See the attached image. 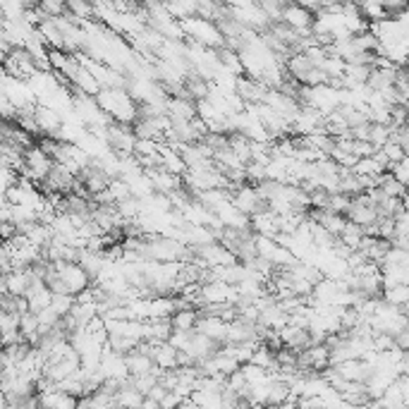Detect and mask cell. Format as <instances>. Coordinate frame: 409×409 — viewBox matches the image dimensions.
<instances>
[{
	"instance_id": "obj_7",
	"label": "cell",
	"mask_w": 409,
	"mask_h": 409,
	"mask_svg": "<svg viewBox=\"0 0 409 409\" xmlns=\"http://www.w3.org/2000/svg\"><path fill=\"white\" fill-rule=\"evenodd\" d=\"M151 359L158 369H175L177 366V350L168 340L158 342V345H153V350H151Z\"/></svg>"
},
{
	"instance_id": "obj_9",
	"label": "cell",
	"mask_w": 409,
	"mask_h": 409,
	"mask_svg": "<svg viewBox=\"0 0 409 409\" xmlns=\"http://www.w3.org/2000/svg\"><path fill=\"white\" fill-rule=\"evenodd\" d=\"M70 84L74 86V89H79V91H84V94H89V96H96L99 94V89H101V84L96 81V77L89 72V70L81 65L79 68V72L74 74V79L70 81Z\"/></svg>"
},
{
	"instance_id": "obj_5",
	"label": "cell",
	"mask_w": 409,
	"mask_h": 409,
	"mask_svg": "<svg viewBox=\"0 0 409 409\" xmlns=\"http://www.w3.org/2000/svg\"><path fill=\"white\" fill-rule=\"evenodd\" d=\"M235 91H237V96L244 101V103H261L268 89H266L259 79H254V77H239Z\"/></svg>"
},
{
	"instance_id": "obj_18",
	"label": "cell",
	"mask_w": 409,
	"mask_h": 409,
	"mask_svg": "<svg viewBox=\"0 0 409 409\" xmlns=\"http://www.w3.org/2000/svg\"><path fill=\"white\" fill-rule=\"evenodd\" d=\"M392 342H395V347H400V350H409V328L397 330V333L392 335Z\"/></svg>"
},
{
	"instance_id": "obj_11",
	"label": "cell",
	"mask_w": 409,
	"mask_h": 409,
	"mask_svg": "<svg viewBox=\"0 0 409 409\" xmlns=\"http://www.w3.org/2000/svg\"><path fill=\"white\" fill-rule=\"evenodd\" d=\"M361 237H364V232H361V225H357V223H352V221H347L345 228H342L340 235H337V239H340V242L345 244L347 249H352V252L359 247Z\"/></svg>"
},
{
	"instance_id": "obj_16",
	"label": "cell",
	"mask_w": 409,
	"mask_h": 409,
	"mask_svg": "<svg viewBox=\"0 0 409 409\" xmlns=\"http://www.w3.org/2000/svg\"><path fill=\"white\" fill-rule=\"evenodd\" d=\"M37 5L43 10L48 17H58V14H65L68 8H65V0H37Z\"/></svg>"
},
{
	"instance_id": "obj_15",
	"label": "cell",
	"mask_w": 409,
	"mask_h": 409,
	"mask_svg": "<svg viewBox=\"0 0 409 409\" xmlns=\"http://www.w3.org/2000/svg\"><path fill=\"white\" fill-rule=\"evenodd\" d=\"M388 170L392 172V177H395L397 182H402V185H407L409 182V158H400V161L390 163V168Z\"/></svg>"
},
{
	"instance_id": "obj_10",
	"label": "cell",
	"mask_w": 409,
	"mask_h": 409,
	"mask_svg": "<svg viewBox=\"0 0 409 409\" xmlns=\"http://www.w3.org/2000/svg\"><path fill=\"white\" fill-rule=\"evenodd\" d=\"M197 319H199V311L194 309V306H189V309H177L170 314L172 328H180V330H192L194 326H197Z\"/></svg>"
},
{
	"instance_id": "obj_1",
	"label": "cell",
	"mask_w": 409,
	"mask_h": 409,
	"mask_svg": "<svg viewBox=\"0 0 409 409\" xmlns=\"http://www.w3.org/2000/svg\"><path fill=\"white\" fill-rule=\"evenodd\" d=\"M53 266L58 268L60 278H63V283H65V290H68L70 295L81 292V290L91 285L89 273H86L77 261H53Z\"/></svg>"
},
{
	"instance_id": "obj_3",
	"label": "cell",
	"mask_w": 409,
	"mask_h": 409,
	"mask_svg": "<svg viewBox=\"0 0 409 409\" xmlns=\"http://www.w3.org/2000/svg\"><path fill=\"white\" fill-rule=\"evenodd\" d=\"M194 330L211 337V340L218 342V345H223L225 335H228V321H223L221 316H199Z\"/></svg>"
},
{
	"instance_id": "obj_4",
	"label": "cell",
	"mask_w": 409,
	"mask_h": 409,
	"mask_svg": "<svg viewBox=\"0 0 409 409\" xmlns=\"http://www.w3.org/2000/svg\"><path fill=\"white\" fill-rule=\"evenodd\" d=\"M34 120H37L41 134H48V137H55L60 127H63V117L50 108V106H37V108H34Z\"/></svg>"
},
{
	"instance_id": "obj_8",
	"label": "cell",
	"mask_w": 409,
	"mask_h": 409,
	"mask_svg": "<svg viewBox=\"0 0 409 409\" xmlns=\"http://www.w3.org/2000/svg\"><path fill=\"white\" fill-rule=\"evenodd\" d=\"M122 359H125V366L130 376H141V373H149L153 369V359L149 355H144V352L130 350L122 355Z\"/></svg>"
},
{
	"instance_id": "obj_14",
	"label": "cell",
	"mask_w": 409,
	"mask_h": 409,
	"mask_svg": "<svg viewBox=\"0 0 409 409\" xmlns=\"http://www.w3.org/2000/svg\"><path fill=\"white\" fill-rule=\"evenodd\" d=\"M72 304H74V295H70V292H58L50 297V306H53L60 316L68 314V311L72 309Z\"/></svg>"
},
{
	"instance_id": "obj_17",
	"label": "cell",
	"mask_w": 409,
	"mask_h": 409,
	"mask_svg": "<svg viewBox=\"0 0 409 409\" xmlns=\"http://www.w3.org/2000/svg\"><path fill=\"white\" fill-rule=\"evenodd\" d=\"M381 151L386 153V158H388V161H390V163H395V161H400V158H405V156H407V151L402 149L400 144H395V141H390V139H388L386 144L381 146Z\"/></svg>"
},
{
	"instance_id": "obj_2",
	"label": "cell",
	"mask_w": 409,
	"mask_h": 409,
	"mask_svg": "<svg viewBox=\"0 0 409 409\" xmlns=\"http://www.w3.org/2000/svg\"><path fill=\"white\" fill-rule=\"evenodd\" d=\"M280 22L292 27L295 32L301 34V37H309L311 24H314V12L301 8L297 3H288V5H283V10H280Z\"/></svg>"
},
{
	"instance_id": "obj_13",
	"label": "cell",
	"mask_w": 409,
	"mask_h": 409,
	"mask_svg": "<svg viewBox=\"0 0 409 409\" xmlns=\"http://www.w3.org/2000/svg\"><path fill=\"white\" fill-rule=\"evenodd\" d=\"M390 139V125H386V122H371L369 125V141L376 149H381L386 141Z\"/></svg>"
},
{
	"instance_id": "obj_12",
	"label": "cell",
	"mask_w": 409,
	"mask_h": 409,
	"mask_svg": "<svg viewBox=\"0 0 409 409\" xmlns=\"http://www.w3.org/2000/svg\"><path fill=\"white\" fill-rule=\"evenodd\" d=\"M381 297L386 299L388 304L407 306V304H409V288H407V285H392V288H386V290H383Z\"/></svg>"
},
{
	"instance_id": "obj_6",
	"label": "cell",
	"mask_w": 409,
	"mask_h": 409,
	"mask_svg": "<svg viewBox=\"0 0 409 409\" xmlns=\"http://www.w3.org/2000/svg\"><path fill=\"white\" fill-rule=\"evenodd\" d=\"M278 335H280V340H283V345L292 347V350H306V347L311 345L309 330L299 328V326H295V323H285L283 328L278 330Z\"/></svg>"
}]
</instances>
